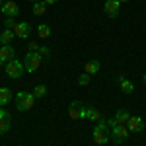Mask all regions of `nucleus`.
<instances>
[{
  "mask_svg": "<svg viewBox=\"0 0 146 146\" xmlns=\"http://www.w3.org/2000/svg\"><path fill=\"white\" fill-rule=\"evenodd\" d=\"M39 43H29V53H39Z\"/></svg>",
  "mask_w": 146,
  "mask_h": 146,
  "instance_id": "nucleus-24",
  "label": "nucleus"
},
{
  "mask_svg": "<svg viewBox=\"0 0 146 146\" xmlns=\"http://www.w3.org/2000/svg\"><path fill=\"white\" fill-rule=\"evenodd\" d=\"M0 64H2V62H0Z\"/></svg>",
  "mask_w": 146,
  "mask_h": 146,
  "instance_id": "nucleus-31",
  "label": "nucleus"
},
{
  "mask_svg": "<svg viewBox=\"0 0 146 146\" xmlns=\"http://www.w3.org/2000/svg\"><path fill=\"white\" fill-rule=\"evenodd\" d=\"M14 37H16L14 29H4V31L0 33V43H2V45H8V43H10Z\"/></svg>",
  "mask_w": 146,
  "mask_h": 146,
  "instance_id": "nucleus-17",
  "label": "nucleus"
},
{
  "mask_svg": "<svg viewBox=\"0 0 146 146\" xmlns=\"http://www.w3.org/2000/svg\"><path fill=\"white\" fill-rule=\"evenodd\" d=\"M14 55H16V51H14L12 45H2L0 47V62H2V64L10 62L12 58H14Z\"/></svg>",
  "mask_w": 146,
  "mask_h": 146,
  "instance_id": "nucleus-14",
  "label": "nucleus"
},
{
  "mask_svg": "<svg viewBox=\"0 0 146 146\" xmlns=\"http://www.w3.org/2000/svg\"><path fill=\"white\" fill-rule=\"evenodd\" d=\"M127 127L131 133H142L144 131V119L142 117H131L127 121Z\"/></svg>",
  "mask_w": 146,
  "mask_h": 146,
  "instance_id": "nucleus-13",
  "label": "nucleus"
},
{
  "mask_svg": "<svg viewBox=\"0 0 146 146\" xmlns=\"http://www.w3.org/2000/svg\"><path fill=\"white\" fill-rule=\"evenodd\" d=\"M37 35H39L41 39H47V37L51 35V27H49L47 23H41V25H37Z\"/></svg>",
  "mask_w": 146,
  "mask_h": 146,
  "instance_id": "nucleus-19",
  "label": "nucleus"
},
{
  "mask_svg": "<svg viewBox=\"0 0 146 146\" xmlns=\"http://www.w3.org/2000/svg\"><path fill=\"white\" fill-rule=\"evenodd\" d=\"M2 4H4V2H2V0H0V6H2Z\"/></svg>",
  "mask_w": 146,
  "mask_h": 146,
  "instance_id": "nucleus-30",
  "label": "nucleus"
},
{
  "mask_svg": "<svg viewBox=\"0 0 146 146\" xmlns=\"http://www.w3.org/2000/svg\"><path fill=\"white\" fill-rule=\"evenodd\" d=\"M10 101H12L10 88H0V107H6Z\"/></svg>",
  "mask_w": 146,
  "mask_h": 146,
  "instance_id": "nucleus-16",
  "label": "nucleus"
},
{
  "mask_svg": "<svg viewBox=\"0 0 146 146\" xmlns=\"http://www.w3.org/2000/svg\"><path fill=\"white\" fill-rule=\"evenodd\" d=\"M90 80H92V76H90V74H86V72H84V74H80V78H78V84H80V86H88V84H90Z\"/></svg>",
  "mask_w": 146,
  "mask_h": 146,
  "instance_id": "nucleus-22",
  "label": "nucleus"
},
{
  "mask_svg": "<svg viewBox=\"0 0 146 146\" xmlns=\"http://www.w3.org/2000/svg\"><path fill=\"white\" fill-rule=\"evenodd\" d=\"M43 2H45V4H56L58 0H43Z\"/></svg>",
  "mask_w": 146,
  "mask_h": 146,
  "instance_id": "nucleus-26",
  "label": "nucleus"
},
{
  "mask_svg": "<svg viewBox=\"0 0 146 146\" xmlns=\"http://www.w3.org/2000/svg\"><path fill=\"white\" fill-rule=\"evenodd\" d=\"M129 135H131V131L127 125H113L111 127V140H115V144H123L129 138Z\"/></svg>",
  "mask_w": 146,
  "mask_h": 146,
  "instance_id": "nucleus-5",
  "label": "nucleus"
},
{
  "mask_svg": "<svg viewBox=\"0 0 146 146\" xmlns=\"http://www.w3.org/2000/svg\"><path fill=\"white\" fill-rule=\"evenodd\" d=\"M105 14L109 18H117L119 16V10H121V2L119 0H105V6H103Z\"/></svg>",
  "mask_w": 146,
  "mask_h": 146,
  "instance_id": "nucleus-11",
  "label": "nucleus"
},
{
  "mask_svg": "<svg viewBox=\"0 0 146 146\" xmlns=\"http://www.w3.org/2000/svg\"><path fill=\"white\" fill-rule=\"evenodd\" d=\"M31 12H33L35 16H43V14L47 12V4L43 2V0H39V2H35V4H33V10H31Z\"/></svg>",
  "mask_w": 146,
  "mask_h": 146,
  "instance_id": "nucleus-18",
  "label": "nucleus"
},
{
  "mask_svg": "<svg viewBox=\"0 0 146 146\" xmlns=\"http://www.w3.org/2000/svg\"><path fill=\"white\" fill-rule=\"evenodd\" d=\"M0 12L4 14V18H16V16L20 14V6H18L16 2H12V0H6V2L0 6Z\"/></svg>",
  "mask_w": 146,
  "mask_h": 146,
  "instance_id": "nucleus-6",
  "label": "nucleus"
},
{
  "mask_svg": "<svg viewBox=\"0 0 146 146\" xmlns=\"http://www.w3.org/2000/svg\"><path fill=\"white\" fill-rule=\"evenodd\" d=\"M119 2H121V4H123V2H129V0H119Z\"/></svg>",
  "mask_w": 146,
  "mask_h": 146,
  "instance_id": "nucleus-27",
  "label": "nucleus"
},
{
  "mask_svg": "<svg viewBox=\"0 0 146 146\" xmlns=\"http://www.w3.org/2000/svg\"><path fill=\"white\" fill-rule=\"evenodd\" d=\"M23 66H25V72H35L37 68L41 66V62H43V56L41 53H27V55L23 56Z\"/></svg>",
  "mask_w": 146,
  "mask_h": 146,
  "instance_id": "nucleus-4",
  "label": "nucleus"
},
{
  "mask_svg": "<svg viewBox=\"0 0 146 146\" xmlns=\"http://www.w3.org/2000/svg\"><path fill=\"white\" fill-rule=\"evenodd\" d=\"M39 53H41V56H49V55H51V51H49L47 47H41V49H39Z\"/></svg>",
  "mask_w": 146,
  "mask_h": 146,
  "instance_id": "nucleus-25",
  "label": "nucleus"
},
{
  "mask_svg": "<svg viewBox=\"0 0 146 146\" xmlns=\"http://www.w3.org/2000/svg\"><path fill=\"white\" fill-rule=\"evenodd\" d=\"M111 140V127L107 125V121H100V123L94 127V142L96 144H107Z\"/></svg>",
  "mask_w": 146,
  "mask_h": 146,
  "instance_id": "nucleus-1",
  "label": "nucleus"
},
{
  "mask_svg": "<svg viewBox=\"0 0 146 146\" xmlns=\"http://www.w3.org/2000/svg\"><path fill=\"white\" fill-rule=\"evenodd\" d=\"M82 119H90V121H96V123H100L103 121V117H101V113L94 107V105H84V111H82Z\"/></svg>",
  "mask_w": 146,
  "mask_h": 146,
  "instance_id": "nucleus-8",
  "label": "nucleus"
},
{
  "mask_svg": "<svg viewBox=\"0 0 146 146\" xmlns=\"http://www.w3.org/2000/svg\"><path fill=\"white\" fill-rule=\"evenodd\" d=\"M31 2H33V4H35V2H39V0H31Z\"/></svg>",
  "mask_w": 146,
  "mask_h": 146,
  "instance_id": "nucleus-29",
  "label": "nucleus"
},
{
  "mask_svg": "<svg viewBox=\"0 0 146 146\" xmlns=\"http://www.w3.org/2000/svg\"><path fill=\"white\" fill-rule=\"evenodd\" d=\"M33 105H35L33 92H31V94H29V92H20V94L16 96V107H18V111H29Z\"/></svg>",
  "mask_w": 146,
  "mask_h": 146,
  "instance_id": "nucleus-2",
  "label": "nucleus"
},
{
  "mask_svg": "<svg viewBox=\"0 0 146 146\" xmlns=\"http://www.w3.org/2000/svg\"><path fill=\"white\" fill-rule=\"evenodd\" d=\"M10 131V113L6 107H0V135H6Z\"/></svg>",
  "mask_w": 146,
  "mask_h": 146,
  "instance_id": "nucleus-12",
  "label": "nucleus"
},
{
  "mask_svg": "<svg viewBox=\"0 0 146 146\" xmlns=\"http://www.w3.org/2000/svg\"><path fill=\"white\" fill-rule=\"evenodd\" d=\"M129 119H131L129 111H127V109H119V111H115V117L107 121V125H109V127H113V125H127Z\"/></svg>",
  "mask_w": 146,
  "mask_h": 146,
  "instance_id": "nucleus-10",
  "label": "nucleus"
},
{
  "mask_svg": "<svg viewBox=\"0 0 146 146\" xmlns=\"http://www.w3.org/2000/svg\"><path fill=\"white\" fill-rule=\"evenodd\" d=\"M23 72H25V66H23L22 60H18V58H12L10 62H6V74H8L12 80L22 78Z\"/></svg>",
  "mask_w": 146,
  "mask_h": 146,
  "instance_id": "nucleus-3",
  "label": "nucleus"
},
{
  "mask_svg": "<svg viewBox=\"0 0 146 146\" xmlns=\"http://www.w3.org/2000/svg\"><path fill=\"white\" fill-rule=\"evenodd\" d=\"M142 80H144V84H146V74H144V78H142Z\"/></svg>",
  "mask_w": 146,
  "mask_h": 146,
  "instance_id": "nucleus-28",
  "label": "nucleus"
},
{
  "mask_svg": "<svg viewBox=\"0 0 146 146\" xmlns=\"http://www.w3.org/2000/svg\"><path fill=\"white\" fill-rule=\"evenodd\" d=\"M119 84H121V90H123V94H133V92H135V84H133L131 80L125 78L123 82H119Z\"/></svg>",
  "mask_w": 146,
  "mask_h": 146,
  "instance_id": "nucleus-20",
  "label": "nucleus"
},
{
  "mask_svg": "<svg viewBox=\"0 0 146 146\" xmlns=\"http://www.w3.org/2000/svg\"><path fill=\"white\" fill-rule=\"evenodd\" d=\"M82 111H84V103L78 100H74L70 105H68V117L72 121H80L82 119Z\"/></svg>",
  "mask_w": 146,
  "mask_h": 146,
  "instance_id": "nucleus-7",
  "label": "nucleus"
},
{
  "mask_svg": "<svg viewBox=\"0 0 146 146\" xmlns=\"http://www.w3.org/2000/svg\"><path fill=\"white\" fill-rule=\"evenodd\" d=\"M14 33H16V37H20V39H27L31 35V25H29V22L16 23L14 25Z\"/></svg>",
  "mask_w": 146,
  "mask_h": 146,
  "instance_id": "nucleus-9",
  "label": "nucleus"
},
{
  "mask_svg": "<svg viewBox=\"0 0 146 146\" xmlns=\"http://www.w3.org/2000/svg\"><path fill=\"white\" fill-rule=\"evenodd\" d=\"M14 25H16L14 18H6V20H4V27H6V29H14Z\"/></svg>",
  "mask_w": 146,
  "mask_h": 146,
  "instance_id": "nucleus-23",
  "label": "nucleus"
},
{
  "mask_svg": "<svg viewBox=\"0 0 146 146\" xmlns=\"http://www.w3.org/2000/svg\"><path fill=\"white\" fill-rule=\"evenodd\" d=\"M45 94H47V86H43V84H39V86L33 88V96L35 98H43Z\"/></svg>",
  "mask_w": 146,
  "mask_h": 146,
  "instance_id": "nucleus-21",
  "label": "nucleus"
},
{
  "mask_svg": "<svg viewBox=\"0 0 146 146\" xmlns=\"http://www.w3.org/2000/svg\"><path fill=\"white\" fill-rule=\"evenodd\" d=\"M100 60H88V62H86V64H84V72H86V74H98V72H100Z\"/></svg>",
  "mask_w": 146,
  "mask_h": 146,
  "instance_id": "nucleus-15",
  "label": "nucleus"
}]
</instances>
